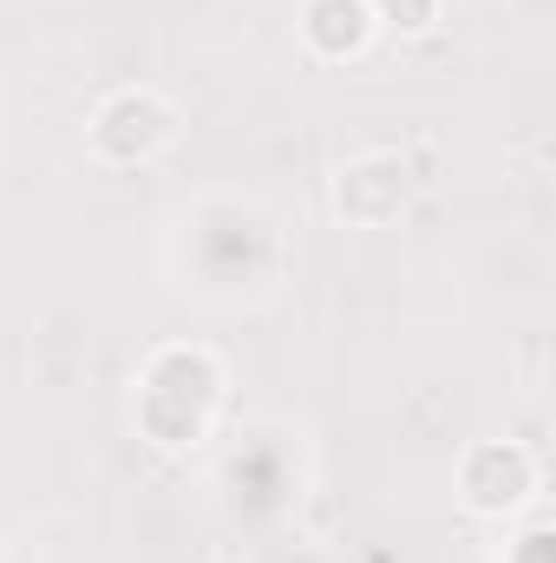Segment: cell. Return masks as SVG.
<instances>
[{
	"label": "cell",
	"mask_w": 556,
	"mask_h": 563,
	"mask_svg": "<svg viewBox=\"0 0 556 563\" xmlns=\"http://www.w3.org/2000/svg\"><path fill=\"white\" fill-rule=\"evenodd\" d=\"M432 13H438V0H380V20L400 26V33H425Z\"/></svg>",
	"instance_id": "obj_3"
},
{
	"label": "cell",
	"mask_w": 556,
	"mask_h": 563,
	"mask_svg": "<svg viewBox=\"0 0 556 563\" xmlns=\"http://www.w3.org/2000/svg\"><path fill=\"white\" fill-rule=\"evenodd\" d=\"M524 492H531V459H524L518 445H485V452H471V465H465V498H471V511H511Z\"/></svg>",
	"instance_id": "obj_1"
},
{
	"label": "cell",
	"mask_w": 556,
	"mask_h": 563,
	"mask_svg": "<svg viewBox=\"0 0 556 563\" xmlns=\"http://www.w3.org/2000/svg\"><path fill=\"white\" fill-rule=\"evenodd\" d=\"M367 7L360 0H314L308 7V40L321 46V53H354L360 40H367Z\"/></svg>",
	"instance_id": "obj_2"
}]
</instances>
